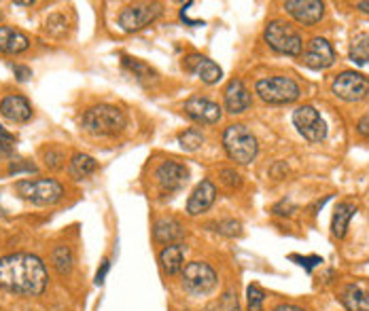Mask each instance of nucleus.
I'll list each match as a JSON object with an SVG mask.
<instances>
[{
  "label": "nucleus",
  "instance_id": "1",
  "mask_svg": "<svg viewBox=\"0 0 369 311\" xmlns=\"http://www.w3.org/2000/svg\"><path fill=\"white\" fill-rule=\"evenodd\" d=\"M0 288L20 294V296H39L47 288V269L45 263L34 254H9L0 259Z\"/></svg>",
  "mask_w": 369,
  "mask_h": 311
},
{
  "label": "nucleus",
  "instance_id": "2",
  "mask_svg": "<svg viewBox=\"0 0 369 311\" xmlns=\"http://www.w3.org/2000/svg\"><path fill=\"white\" fill-rule=\"evenodd\" d=\"M81 125L85 131L94 136H117L125 129L127 119L121 108L111 106V104H100V106H92L90 110H85Z\"/></svg>",
  "mask_w": 369,
  "mask_h": 311
},
{
  "label": "nucleus",
  "instance_id": "3",
  "mask_svg": "<svg viewBox=\"0 0 369 311\" xmlns=\"http://www.w3.org/2000/svg\"><path fill=\"white\" fill-rule=\"evenodd\" d=\"M223 146H225V152L230 154V159L240 166H249L257 157V150H259L257 138L242 123L230 125L223 131Z\"/></svg>",
  "mask_w": 369,
  "mask_h": 311
},
{
  "label": "nucleus",
  "instance_id": "4",
  "mask_svg": "<svg viewBox=\"0 0 369 311\" xmlns=\"http://www.w3.org/2000/svg\"><path fill=\"white\" fill-rule=\"evenodd\" d=\"M15 193L34 205H53L64 197V187L53 178H24L15 182Z\"/></svg>",
  "mask_w": 369,
  "mask_h": 311
},
{
  "label": "nucleus",
  "instance_id": "5",
  "mask_svg": "<svg viewBox=\"0 0 369 311\" xmlns=\"http://www.w3.org/2000/svg\"><path fill=\"white\" fill-rule=\"evenodd\" d=\"M263 38L278 53L293 55V57H298V55L304 53V41H302L300 32L286 22H280V20L270 22L267 28H265Z\"/></svg>",
  "mask_w": 369,
  "mask_h": 311
},
{
  "label": "nucleus",
  "instance_id": "6",
  "mask_svg": "<svg viewBox=\"0 0 369 311\" xmlns=\"http://www.w3.org/2000/svg\"><path fill=\"white\" fill-rule=\"evenodd\" d=\"M255 92L267 104H291L302 94L300 85L291 76H267V79H259L255 85Z\"/></svg>",
  "mask_w": 369,
  "mask_h": 311
},
{
  "label": "nucleus",
  "instance_id": "7",
  "mask_svg": "<svg viewBox=\"0 0 369 311\" xmlns=\"http://www.w3.org/2000/svg\"><path fill=\"white\" fill-rule=\"evenodd\" d=\"M216 286V273L208 263L193 261L183 269V288L193 296H206Z\"/></svg>",
  "mask_w": 369,
  "mask_h": 311
},
{
  "label": "nucleus",
  "instance_id": "8",
  "mask_svg": "<svg viewBox=\"0 0 369 311\" xmlns=\"http://www.w3.org/2000/svg\"><path fill=\"white\" fill-rule=\"evenodd\" d=\"M162 5L160 3H138V5H127L119 13V26L123 32H138L146 26H151L160 15H162Z\"/></svg>",
  "mask_w": 369,
  "mask_h": 311
},
{
  "label": "nucleus",
  "instance_id": "9",
  "mask_svg": "<svg viewBox=\"0 0 369 311\" xmlns=\"http://www.w3.org/2000/svg\"><path fill=\"white\" fill-rule=\"evenodd\" d=\"M331 89L344 102H361L369 94V79L361 72L346 70L340 76H335Z\"/></svg>",
  "mask_w": 369,
  "mask_h": 311
},
{
  "label": "nucleus",
  "instance_id": "10",
  "mask_svg": "<svg viewBox=\"0 0 369 311\" xmlns=\"http://www.w3.org/2000/svg\"><path fill=\"white\" fill-rule=\"evenodd\" d=\"M293 123L308 142H323L327 138V125L314 106H300L293 113Z\"/></svg>",
  "mask_w": 369,
  "mask_h": 311
},
{
  "label": "nucleus",
  "instance_id": "11",
  "mask_svg": "<svg viewBox=\"0 0 369 311\" xmlns=\"http://www.w3.org/2000/svg\"><path fill=\"white\" fill-rule=\"evenodd\" d=\"M183 110L187 113L189 119H193L200 125H214V123L221 121V115H223L216 102H212L208 98H200V96L189 98L183 104Z\"/></svg>",
  "mask_w": 369,
  "mask_h": 311
},
{
  "label": "nucleus",
  "instance_id": "12",
  "mask_svg": "<svg viewBox=\"0 0 369 311\" xmlns=\"http://www.w3.org/2000/svg\"><path fill=\"white\" fill-rule=\"evenodd\" d=\"M189 172L185 166L176 164V161H164L158 170H155V180L158 187L164 195H170L179 189H183V185L187 182Z\"/></svg>",
  "mask_w": 369,
  "mask_h": 311
},
{
  "label": "nucleus",
  "instance_id": "13",
  "mask_svg": "<svg viewBox=\"0 0 369 311\" xmlns=\"http://www.w3.org/2000/svg\"><path fill=\"white\" fill-rule=\"evenodd\" d=\"M333 62H335V51H333V47L329 45L327 38L316 36V38H312L308 43V47L304 51V64L308 68H312V70H325Z\"/></svg>",
  "mask_w": 369,
  "mask_h": 311
},
{
  "label": "nucleus",
  "instance_id": "14",
  "mask_svg": "<svg viewBox=\"0 0 369 311\" xmlns=\"http://www.w3.org/2000/svg\"><path fill=\"white\" fill-rule=\"evenodd\" d=\"M284 9L291 17H295L304 26L319 24L325 13V5L319 3V0H288V3H284Z\"/></svg>",
  "mask_w": 369,
  "mask_h": 311
},
{
  "label": "nucleus",
  "instance_id": "15",
  "mask_svg": "<svg viewBox=\"0 0 369 311\" xmlns=\"http://www.w3.org/2000/svg\"><path fill=\"white\" fill-rule=\"evenodd\" d=\"M183 68L187 72H191L193 76H197V79L204 81L206 85L218 83L221 76H223V70L218 68V64H214L212 59H208L204 55H189V57H185Z\"/></svg>",
  "mask_w": 369,
  "mask_h": 311
},
{
  "label": "nucleus",
  "instance_id": "16",
  "mask_svg": "<svg viewBox=\"0 0 369 311\" xmlns=\"http://www.w3.org/2000/svg\"><path fill=\"white\" fill-rule=\"evenodd\" d=\"M223 100H225L228 113H232V115H242L253 104V96H251V92L246 89V85L240 79H234V81L228 83Z\"/></svg>",
  "mask_w": 369,
  "mask_h": 311
},
{
  "label": "nucleus",
  "instance_id": "17",
  "mask_svg": "<svg viewBox=\"0 0 369 311\" xmlns=\"http://www.w3.org/2000/svg\"><path fill=\"white\" fill-rule=\"evenodd\" d=\"M0 115L11 123H28L32 119V106L24 96H5L0 100Z\"/></svg>",
  "mask_w": 369,
  "mask_h": 311
},
{
  "label": "nucleus",
  "instance_id": "18",
  "mask_svg": "<svg viewBox=\"0 0 369 311\" xmlns=\"http://www.w3.org/2000/svg\"><path fill=\"white\" fill-rule=\"evenodd\" d=\"M214 199H216V187L210 180H202L193 189V193L187 201V214L189 216H200L202 212H206L214 203Z\"/></svg>",
  "mask_w": 369,
  "mask_h": 311
},
{
  "label": "nucleus",
  "instance_id": "19",
  "mask_svg": "<svg viewBox=\"0 0 369 311\" xmlns=\"http://www.w3.org/2000/svg\"><path fill=\"white\" fill-rule=\"evenodd\" d=\"M28 47H30L28 34H24L20 28H13V26H0V53L20 55Z\"/></svg>",
  "mask_w": 369,
  "mask_h": 311
},
{
  "label": "nucleus",
  "instance_id": "20",
  "mask_svg": "<svg viewBox=\"0 0 369 311\" xmlns=\"http://www.w3.org/2000/svg\"><path fill=\"white\" fill-rule=\"evenodd\" d=\"M153 238L158 244H179L185 238V229L176 218H160L153 226Z\"/></svg>",
  "mask_w": 369,
  "mask_h": 311
},
{
  "label": "nucleus",
  "instance_id": "21",
  "mask_svg": "<svg viewBox=\"0 0 369 311\" xmlns=\"http://www.w3.org/2000/svg\"><path fill=\"white\" fill-rule=\"evenodd\" d=\"M160 267L164 269V273L168 275H176L185 269V248L181 244H172L166 246L160 252Z\"/></svg>",
  "mask_w": 369,
  "mask_h": 311
},
{
  "label": "nucleus",
  "instance_id": "22",
  "mask_svg": "<svg viewBox=\"0 0 369 311\" xmlns=\"http://www.w3.org/2000/svg\"><path fill=\"white\" fill-rule=\"evenodd\" d=\"M340 303L348 311H369V292H365L361 286L348 284L340 290Z\"/></svg>",
  "mask_w": 369,
  "mask_h": 311
},
{
  "label": "nucleus",
  "instance_id": "23",
  "mask_svg": "<svg viewBox=\"0 0 369 311\" xmlns=\"http://www.w3.org/2000/svg\"><path fill=\"white\" fill-rule=\"evenodd\" d=\"M96 170H98V161L92 157V154H85V152H77L68 164V174L75 180L90 178Z\"/></svg>",
  "mask_w": 369,
  "mask_h": 311
},
{
  "label": "nucleus",
  "instance_id": "24",
  "mask_svg": "<svg viewBox=\"0 0 369 311\" xmlns=\"http://www.w3.org/2000/svg\"><path fill=\"white\" fill-rule=\"evenodd\" d=\"M354 214H356V205L350 203V201H344V203H340V205L335 208L333 220H331V233H333L337 240H342V238L346 236L348 222H350V218H352Z\"/></svg>",
  "mask_w": 369,
  "mask_h": 311
},
{
  "label": "nucleus",
  "instance_id": "25",
  "mask_svg": "<svg viewBox=\"0 0 369 311\" xmlns=\"http://www.w3.org/2000/svg\"><path fill=\"white\" fill-rule=\"evenodd\" d=\"M51 265L57 271V275H68L75 267V254L68 246H55L51 252Z\"/></svg>",
  "mask_w": 369,
  "mask_h": 311
},
{
  "label": "nucleus",
  "instance_id": "26",
  "mask_svg": "<svg viewBox=\"0 0 369 311\" xmlns=\"http://www.w3.org/2000/svg\"><path fill=\"white\" fill-rule=\"evenodd\" d=\"M123 68L125 70H130L136 79L140 81V83H149V81H155V70L151 68V66H146L144 62H140V59H134V57H127V55H123Z\"/></svg>",
  "mask_w": 369,
  "mask_h": 311
},
{
  "label": "nucleus",
  "instance_id": "27",
  "mask_svg": "<svg viewBox=\"0 0 369 311\" xmlns=\"http://www.w3.org/2000/svg\"><path fill=\"white\" fill-rule=\"evenodd\" d=\"M41 157L45 161V166L49 170H62L66 166V150L55 146V144H49L41 150Z\"/></svg>",
  "mask_w": 369,
  "mask_h": 311
},
{
  "label": "nucleus",
  "instance_id": "28",
  "mask_svg": "<svg viewBox=\"0 0 369 311\" xmlns=\"http://www.w3.org/2000/svg\"><path fill=\"white\" fill-rule=\"evenodd\" d=\"M350 59L358 66L369 64V36L361 34L352 41L350 45Z\"/></svg>",
  "mask_w": 369,
  "mask_h": 311
},
{
  "label": "nucleus",
  "instance_id": "29",
  "mask_svg": "<svg viewBox=\"0 0 369 311\" xmlns=\"http://www.w3.org/2000/svg\"><path fill=\"white\" fill-rule=\"evenodd\" d=\"M179 144H181V148L183 150H187V152H195L197 148H202V144H204V133L200 131V129H187V131H183L181 136H179Z\"/></svg>",
  "mask_w": 369,
  "mask_h": 311
},
{
  "label": "nucleus",
  "instance_id": "30",
  "mask_svg": "<svg viewBox=\"0 0 369 311\" xmlns=\"http://www.w3.org/2000/svg\"><path fill=\"white\" fill-rule=\"evenodd\" d=\"M45 30L51 34V36H55V38H62L64 34H66V17L64 15H49L47 17V22H45Z\"/></svg>",
  "mask_w": 369,
  "mask_h": 311
},
{
  "label": "nucleus",
  "instance_id": "31",
  "mask_svg": "<svg viewBox=\"0 0 369 311\" xmlns=\"http://www.w3.org/2000/svg\"><path fill=\"white\" fill-rule=\"evenodd\" d=\"M246 298H249V311H263V301H265V294L259 286H249L246 290Z\"/></svg>",
  "mask_w": 369,
  "mask_h": 311
},
{
  "label": "nucleus",
  "instance_id": "32",
  "mask_svg": "<svg viewBox=\"0 0 369 311\" xmlns=\"http://www.w3.org/2000/svg\"><path fill=\"white\" fill-rule=\"evenodd\" d=\"M210 226H214L212 231L221 233V236H228V238L240 236V222L238 220H221V222H214Z\"/></svg>",
  "mask_w": 369,
  "mask_h": 311
},
{
  "label": "nucleus",
  "instance_id": "33",
  "mask_svg": "<svg viewBox=\"0 0 369 311\" xmlns=\"http://www.w3.org/2000/svg\"><path fill=\"white\" fill-rule=\"evenodd\" d=\"M34 172H36V166H34L32 161L20 159V161H11V164H9V174H11V176H18V174H34Z\"/></svg>",
  "mask_w": 369,
  "mask_h": 311
},
{
  "label": "nucleus",
  "instance_id": "34",
  "mask_svg": "<svg viewBox=\"0 0 369 311\" xmlns=\"http://www.w3.org/2000/svg\"><path fill=\"white\" fill-rule=\"evenodd\" d=\"M13 72H15V76H18V81H28L30 76H32V70L28 68V66H22V64H15L13 66Z\"/></svg>",
  "mask_w": 369,
  "mask_h": 311
},
{
  "label": "nucleus",
  "instance_id": "35",
  "mask_svg": "<svg viewBox=\"0 0 369 311\" xmlns=\"http://www.w3.org/2000/svg\"><path fill=\"white\" fill-rule=\"evenodd\" d=\"M221 176H225L223 182H225L228 187H236V185H240V176H238L234 170H221Z\"/></svg>",
  "mask_w": 369,
  "mask_h": 311
},
{
  "label": "nucleus",
  "instance_id": "36",
  "mask_svg": "<svg viewBox=\"0 0 369 311\" xmlns=\"http://www.w3.org/2000/svg\"><path fill=\"white\" fill-rule=\"evenodd\" d=\"M109 271H111V261H109V259H104V261H102V267H100V269H98V273H96V284H98V286H102V284H104V280H106Z\"/></svg>",
  "mask_w": 369,
  "mask_h": 311
},
{
  "label": "nucleus",
  "instance_id": "37",
  "mask_svg": "<svg viewBox=\"0 0 369 311\" xmlns=\"http://www.w3.org/2000/svg\"><path fill=\"white\" fill-rule=\"evenodd\" d=\"M293 259H295V261H300V265L306 267L308 271H312V267H316L319 263H323L319 256H306V259H302V256H293Z\"/></svg>",
  "mask_w": 369,
  "mask_h": 311
},
{
  "label": "nucleus",
  "instance_id": "38",
  "mask_svg": "<svg viewBox=\"0 0 369 311\" xmlns=\"http://www.w3.org/2000/svg\"><path fill=\"white\" fill-rule=\"evenodd\" d=\"M356 131H358V136H363L365 140H369V115H365L363 119H358Z\"/></svg>",
  "mask_w": 369,
  "mask_h": 311
},
{
  "label": "nucleus",
  "instance_id": "39",
  "mask_svg": "<svg viewBox=\"0 0 369 311\" xmlns=\"http://www.w3.org/2000/svg\"><path fill=\"white\" fill-rule=\"evenodd\" d=\"M11 154H13V146H11V142L0 140V161H5L7 157H11Z\"/></svg>",
  "mask_w": 369,
  "mask_h": 311
},
{
  "label": "nucleus",
  "instance_id": "40",
  "mask_svg": "<svg viewBox=\"0 0 369 311\" xmlns=\"http://www.w3.org/2000/svg\"><path fill=\"white\" fill-rule=\"evenodd\" d=\"M274 311H306V309H302V307H298V305H286V303H282V305H278Z\"/></svg>",
  "mask_w": 369,
  "mask_h": 311
},
{
  "label": "nucleus",
  "instance_id": "41",
  "mask_svg": "<svg viewBox=\"0 0 369 311\" xmlns=\"http://www.w3.org/2000/svg\"><path fill=\"white\" fill-rule=\"evenodd\" d=\"M0 140H7V142H13L15 140V136L11 133V131H7L3 125H0Z\"/></svg>",
  "mask_w": 369,
  "mask_h": 311
},
{
  "label": "nucleus",
  "instance_id": "42",
  "mask_svg": "<svg viewBox=\"0 0 369 311\" xmlns=\"http://www.w3.org/2000/svg\"><path fill=\"white\" fill-rule=\"evenodd\" d=\"M356 9L365 15H369V3H356Z\"/></svg>",
  "mask_w": 369,
  "mask_h": 311
},
{
  "label": "nucleus",
  "instance_id": "43",
  "mask_svg": "<svg viewBox=\"0 0 369 311\" xmlns=\"http://www.w3.org/2000/svg\"><path fill=\"white\" fill-rule=\"evenodd\" d=\"M13 5H18V7H32L34 3H32V0H18V3H13Z\"/></svg>",
  "mask_w": 369,
  "mask_h": 311
}]
</instances>
